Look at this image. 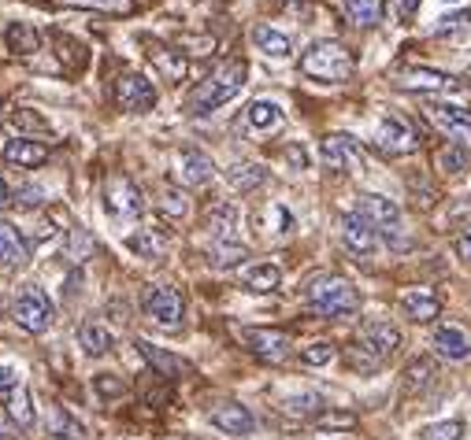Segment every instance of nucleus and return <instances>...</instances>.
<instances>
[{
  "instance_id": "f257e3e1",
  "label": "nucleus",
  "mask_w": 471,
  "mask_h": 440,
  "mask_svg": "<svg viewBox=\"0 0 471 440\" xmlns=\"http://www.w3.org/2000/svg\"><path fill=\"white\" fill-rule=\"evenodd\" d=\"M245 74H249L245 59H227V63H219V67H216L208 78H200L197 89L190 93V112H193V115H208V112L219 108V104L234 100V96L241 93V86H245Z\"/></svg>"
},
{
  "instance_id": "f03ea898",
  "label": "nucleus",
  "mask_w": 471,
  "mask_h": 440,
  "mask_svg": "<svg viewBox=\"0 0 471 440\" xmlns=\"http://www.w3.org/2000/svg\"><path fill=\"white\" fill-rule=\"evenodd\" d=\"M304 297H309L312 311L323 314V319H345V314L360 311V292L349 278L341 274H316L304 285Z\"/></svg>"
},
{
  "instance_id": "7ed1b4c3",
  "label": "nucleus",
  "mask_w": 471,
  "mask_h": 440,
  "mask_svg": "<svg viewBox=\"0 0 471 440\" xmlns=\"http://www.w3.org/2000/svg\"><path fill=\"white\" fill-rule=\"evenodd\" d=\"M353 52L338 45V41H316V45L301 56V71L316 81H349L353 78Z\"/></svg>"
},
{
  "instance_id": "20e7f679",
  "label": "nucleus",
  "mask_w": 471,
  "mask_h": 440,
  "mask_svg": "<svg viewBox=\"0 0 471 440\" xmlns=\"http://www.w3.org/2000/svg\"><path fill=\"white\" fill-rule=\"evenodd\" d=\"M12 319L27 333H45L52 326V319H56V307L45 297V289L23 285V289H19V297H15V304H12Z\"/></svg>"
},
{
  "instance_id": "39448f33",
  "label": "nucleus",
  "mask_w": 471,
  "mask_h": 440,
  "mask_svg": "<svg viewBox=\"0 0 471 440\" xmlns=\"http://www.w3.org/2000/svg\"><path fill=\"white\" fill-rule=\"evenodd\" d=\"M141 307L145 314L160 326V329H178L182 326V314H186V300H182V292L175 285H149L145 297H141Z\"/></svg>"
},
{
  "instance_id": "423d86ee",
  "label": "nucleus",
  "mask_w": 471,
  "mask_h": 440,
  "mask_svg": "<svg viewBox=\"0 0 471 440\" xmlns=\"http://www.w3.org/2000/svg\"><path fill=\"white\" fill-rule=\"evenodd\" d=\"M357 348L379 367L401 348V329L394 322H386V319H367L360 326V333H357Z\"/></svg>"
},
{
  "instance_id": "0eeeda50",
  "label": "nucleus",
  "mask_w": 471,
  "mask_h": 440,
  "mask_svg": "<svg viewBox=\"0 0 471 440\" xmlns=\"http://www.w3.org/2000/svg\"><path fill=\"white\" fill-rule=\"evenodd\" d=\"M105 212L112 219H137L145 212V197H141L137 181H130L127 174H108L105 181Z\"/></svg>"
},
{
  "instance_id": "6e6552de",
  "label": "nucleus",
  "mask_w": 471,
  "mask_h": 440,
  "mask_svg": "<svg viewBox=\"0 0 471 440\" xmlns=\"http://www.w3.org/2000/svg\"><path fill=\"white\" fill-rule=\"evenodd\" d=\"M375 149L382 156H408L420 149V134L412 122H404L401 115H386L375 130Z\"/></svg>"
},
{
  "instance_id": "1a4fd4ad",
  "label": "nucleus",
  "mask_w": 471,
  "mask_h": 440,
  "mask_svg": "<svg viewBox=\"0 0 471 440\" xmlns=\"http://www.w3.org/2000/svg\"><path fill=\"white\" fill-rule=\"evenodd\" d=\"M319 156L331 171H341V174L360 171L364 166V149H360V141L349 137V134H326L319 141Z\"/></svg>"
},
{
  "instance_id": "9d476101",
  "label": "nucleus",
  "mask_w": 471,
  "mask_h": 440,
  "mask_svg": "<svg viewBox=\"0 0 471 440\" xmlns=\"http://www.w3.org/2000/svg\"><path fill=\"white\" fill-rule=\"evenodd\" d=\"M241 341H245V348H249L260 363L279 367V363L290 359V337H286L282 329L256 326V329H245V333H241Z\"/></svg>"
},
{
  "instance_id": "9b49d317",
  "label": "nucleus",
  "mask_w": 471,
  "mask_h": 440,
  "mask_svg": "<svg viewBox=\"0 0 471 440\" xmlns=\"http://www.w3.org/2000/svg\"><path fill=\"white\" fill-rule=\"evenodd\" d=\"M357 212L375 226V234L390 237V241L401 237V207H397L394 200H386V197H379V193H364L360 204H357Z\"/></svg>"
},
{
  "instance_id": "f8f14e48",
  "label": "nucleus",
  "mask_w": 471,
  "mask_h": 440,
  "mask_svg": "<svg viewBox=\"0 0 471 440\" xmlns=\"http://www.w3.org/2000/svg\"><path fill=\"white\" fill-rule=\"evenodd\" d=\"M115 104H119L122 112H149L153 104H156L153 81L145 74H137V71H127L115 81Z\"/></svg>"
},
{
  "instance_id": "ddd939ff",
  "label": "nucleus",
  "mask_w": 471,
  "mask_h": 440,
  "mask_svg": "<svg viewBox=\"0 0 471 440\" xmlns=\"http://www.w3.org/2000/svg\"><path fill=\"white\" fill-rule=\"evenodd\" d=\"M427 119H431L442 134L457 137V141H467L471 137V112L460 108V104H427Z\"/></svg>"
},
{
  "instance_id": "4468645a",
  "label": "nucleus",
  "mask_w": 471,
  "mask_h": 440,
  "mask_svg": "<svg viewBox=\"0 0 471 440\" xmlns=\"http://www.w3.org/2000/svg\"><path fill=\"white\" fill-rule=\"evenodd\" d=\"M341 241H345V248H349L353 256H372L379 234L360 212H345L341 215Z\"/></svg>"
},
{
  "instance_id": "2eb2a0df",
  "label": "nucleus",
  "mask_w": 471,
  "mask_h": 440,
  "mask_svg": "<svg viewBox=\"0 0 471 440\" xmlns=\"http://www.w3.org/2000/svg\"><path fill=\"white\" fill-rule=\"evenodd\" d=\"M30 263V244L19 234V226L0 219V270H23Z\"/></svg>"
},
{
  "instance_id": "dca6fc26",
  "label": "nucleus",
  "mask_w": 471,
  "mask_h": 440,
  "mask_svg": "<svg viewBox=\"0 0 471 440\" xmlns=\"http://www.w3.org/2000/svg\"><path fill=\"white\" fill-rule=\"evenodd\" d=\"M397 81H401V89H416V93H453L460 86L457 78L431 71V67H404L397 74Z\"/></svg>"
},
{
  "instance_id": "f3484780",
  "label": "nucleus",
  "mask_w": 471,
  "mask_h": 440,
  "mask_svg": "<svg viewBox=\"0 0 471 440\" xmlns=\"http://www.w3.org/2000/svg\"><path fill=\"white\" fill-rule=\"evenodd\" d=\"M212 426L223 429V433H231V436H249L253 426H256V418L253 411L238 404V400H223L219 407H212Z\"/></svg>"
},
{
  "instance_id": "a211bd4d",
  "label": "nucleus",
  "mask_w": 471,
  "mask_h": 440,
  "mask_svg": "<svg viewBox=\"0 0 471 440\" xmlns=\"http://www.w3.org/2000/svg\"><path fill=\"white\" fill-rule=\"evenodd\" d=\"M137 351L145 355V363L153 367V374L160 377H168V382H175V377H186L193 367L182 359V355L168 351V348H160V344H149V341H137Z\"/></svg>"
},
{
  "instance_id": "6ab92c4d",
  "label": "nucleus",
  "mask_w": 471,
  "mask_h": 440,
  "mask_svg": "<svg viewBox=\"0 0 471 440\" xmlns=\"http://www.w3.org/2000/svg\"><path fill=\"white\" fill-rule=\"evenodd\" d=\"M435 348H438L442 359L460 363V359H467V355H471V337H467V329H464V326H457V322H442V326L435 329Z\"/></svg>"
},
{
  "instance_id": "aec40b11",
  "label": "nucleus",
  "mask_w": 471,
  "mask_h": 440,
  "mask_svg": "<svg viewBox=\"0 0 471 440\" xmlns=\"http://www.w3.org/2000/svg\"><path fill=\"white\" fill-rule=\"evenodd\" d=\"M175 174H178L182 185H204V181H212L216 163H212L208 156H204L200 149H182V152H178Z\"/></svg>"
},
{
  "instance_id": "412c9836",
  "label": "nucleus",
  "mask_w": 471,
  "mask_h": 440,
  "mask_svg": "<svg viewBox=\"0 0 471 440\" xmlns=\"http://www.w3.org/2000/svg\"><path fill=\"white\" fill-rule=\"evenodd\" d=\"M397 304H401V314H408L412 322H431L442 311V304H438V297L431 289H404Z\"/></svg>"
},
{
  "instance_id": "4be33fe9",
  "label": "nucleus",
  "mask_w": 471,
  "mask_h": 440,
  "mask_svg": "<svg viewBox=\"0 0 471 440\" xmlns=\"http://www.w3.org/2000/svg\"><path fill=\"white\" fill-rule=\"evenodd\" d=\"M49 159V149L41 141H30V137H12L4 144V163L8 166H37Z\"/></svg>"
},
{
  "instance_id": "5701e85b",
  "label": "nucleus",
  "mask_w": 471,
  "mask_h": 440,
  "mask_svg": "<svg viewBox=\"0 0 471 440\" xmlns=\"http://www.w3.org/2000/svg\"><path fill=\"white\" fill-rule=\"evenodd\" d=\"M163 248H168V234H163L160 226H141L137 234L130 237V251L141 259H160Z\"/></svg>"
},
{
  "instance_id": "b1692460",
  "label": "nucleus",
  "mask_w": 471,
  "mask_h": 440,
  "mask_svg": "<svg viewBox=\"0 0 471 440\" xmlns=\"http://www.w3.org/2000/svg\"><path fill=\"white\" fill-rule=\"evenodd\" d=\"M78 344L86 355H93V359H100V355H108L115 348V337L108 333V326H100V322H86L78 329Z\"/></svg>"
},
{
  "instance_id": "393cba45",
  "label": "nucleus",
  "mask_w": 471,
  "mask_h": 440,
  "mask_svg": "<svg viewBox=\"0 0 471 440\" xmlns=\"http://www.w3.org/2000/svg\"><path fill=\"white\" fill-rule=\"evenodd\" d=\"M241 282L253 292H275L282 285V270L275 263H253V266L241 270Z\"/></svg>"
},
{
  "instance_id": "a878e982",
  "label": "nucleus",
  "mask_w": 471,
  "mask_h": 440,
  "mask_svg": "<svg viewBox=\"0 0 471 440\" xmlns=\"http://www.w3.org/2000/svg\"><path fill=\"white\" fill-rule=\"evenodd\" d=\"M253 45H256L263 56H275V59H282V56H290V52H294L290 37H286L282 30H275V27H268V23L253 27Z\"/></svg>"
},
{
  "instance_id": "bb28decb",
  "label": "nucleus",
  "mask_w": 471,
  "mask_h": 440,
  "mask_svg": "<svg viewBox=\"0 0 471 440\" xmlns=\"http://www.w3.org/2000/svg\"><path fill=\"white\" fill-rule=\"evenodd\" d=\"M149 59L156 63V71L168 74L171 81H182V78H186V56H182V49L156 45V49H149Z\"/></svg>"
},
{
  "instance_id": "cd10ccee",
  "label": "nucleus",
  "mask_w": 471,
  "mask_h": 440,
  "mask_svg": "<svg viewBox=\"0 0 471 440\" xmlns=\"http://www.w3.org/2000/svg\"><path fill=\"white\" fill-rule=\"evenodd\" d=\"M341 12L349 15L353 27H379L382 19V0H341Z\"/></svg>"
},
{
  "instance_id": "c85d7f7f",
  "label": "nucleus",
  "mask_w": 471,
  "mask_h": 440,
  "mask_svg": "<svg viewBox=\"0 0 471 440\" xmlns=\"http://www.w3.org/2000/svg\"><path fill=\"white\" fill-rule=\"evenodd\" d=\"M4 41H8L12 52H23V56H30V52L41 49V34L30 23H8L4 27Z\"/></svg>"
},
{
  "instance_id": "c756f323",
  "label": "nucleus",
  "mask_w": 471,
  "mask_h": 440,
  "mask_svg": "<svg viewBox=\"0 0 471 440\" xmlns=\"http://www.w3.org/2000/svg\"><path fill=\"white\" fill-rule=\"evenodd\" d=\"M8 418L19 429H30L34 426V400H30V389L19 385L8 392Z\"/></svg>"
},
{
  "instance_id": "7c9ffc66",
  "label": "nucleus",
  "mask_w": 471,
  "mask_h": 440,
  "mask_svg": "<svg viewBox=\"0 0 471 440\" xmlns=\"http://www.w3.org/2000/svg\"><path fill=\"white\" fill-rule=\"evenodd\" d=\"M52 4L86 8V12H100V15H134L137 0H52Z\"/></svg>"
},
{
  "instance_id": "2f4dec72",
  "label": "nucleus",
  "mask_w": 471,
  "mask_h": 440,
  "mask_svg": "<svg viewBox=\"0 0 471 440\" xmlns=\"http://www.w3.org/2000/svg\"><path fill=\"white\" fill-rule=\"evenodd\" d=\"M234 226H238V207L234 204H216L208 212V229L216 241H234Z\"/></svg>"
},
{
  "instance_id": "473e14b6",
  "label": "nucleus",
  "mask_w": 471,
  "mask_h": 440,
  "mask_svg": "<svg viewBox=\"0 0 471 440\" xmlns=\"http://www.w3.org/2000/svg\"><path fill=\"white\" fill-rule=\"evenodd\" d=\"M245 119H249V126H256V130H271V126L282 122V112L275 100H253L249 108H245Z\"/></svg>"
},
{
  "instance_id": "72a5a7b5",
  "label": "nucleus",
  "mask_w": 471,
  "mask_h": 440,
  "mask_svg": "<svg viewBox=\"0 0 471 440\" xmlns=\"http://www.w3.org/2000/svg\"><path fill=\"white\" fill-rule=\"evenodd\" d=\"M227 178H231V185H234V189H241V193H249V189L263 185L268 171H263V166H256V163H234L231 171H227Z\"/></svg>"
},
{
  "instance_id": "f704fd0d",
  "label": "nucleus",
  "mask_w": 471,
  "mask_h": 440,
  "mask_svg": "<svg viewBox=\"0 0 471 440\" xmlns=\"http://www.w3.org/2000/svg\"><path fill=\"white\" fill-rule=\"evenodd\" d=\"M435 382V363L431 359H412L404 367V392H423Z\"/></svg>"
},
{
  "instance_id": "c9c22d12",
  "label": "nucleus",
  "mask_w": 471,
  "mask_h": 440,
  "mask_svg": "<svg viewBox=\"0 0 471 440\" xmlns=\"http://www.w3.org/2000/svg\"><path fill=\"white\" fill-rule=\"evenodd\" d=\"M45 426L52 436H67V440H78V436H86V429H82V422H75V418L64 411V407H52L49 418H45Z\"/></svg>"
},
{
  "instance_id": "e433bc0d",
  "label": "nucleus",
  "mask_w": 471,
  "mask_h": 440,
  "mask_svg": "<svg viewBox=\"0 0 471 440\" xmlns=\"http://www.w3.org/2000/svg\"><path fill=\"white\" fill-rule=\"evenodd\" d=\"M286 414H294V418H309V422H316V414H323V396L316 392H304V396H294V400H286L282 404Z\"/></svg>"
},
{
  "instance_id": "4c0bfd02",
  "label": "nucleus",
  "mask_w": 471,
  "mask_h": 440,
  "mask_svg": "<svg viewBox=\"0 0 471 440\" xmlns=\"http://www.w3.org/2000/svg\"><path fill=\"white\" fill-rule=\"evenodd\" d=\"M435 166L442 174H460L467 166V149L464 144H445V149L435 152Z\"/></svg>"
},
{
  "instance_id": "58836bf2",
  "label": "nucleus",
  "mask_w": 471,
  "mask_h": 440,
  "mask_svg": "<svg viewBox=\"0 0 471 440\" xmlns=\"http://www.w3.org/2000/svg\"><path fill=\"white\" fill-rule=\"evenodd\" d=\"M245 244H238V241H216L212 244V263L216 266H238V263H245Z\"/></svg>"
},
{
  "instance_id": "ea45409f",
  "label": "nucleus",
  "mask_w": 471,
  "mask_h": 440,
  "mask_svg": "<svg viewBox=\"0 0 471 440\" xmlns=\"http://www.w3.org/2000/svg\"><path fill=\"white\" fill-rule=\"evenodd\" d=\"M160 212L168 215V219H186L190 212V200L182 189H163V197H160Z\"/></svg>"
},
{
  "instance_id": "a19ab883",
  "label": "nucleus",
  "mask_w": 471,
  "mask_h": 440,
  "mask_svg": "<svg viewBox=\"0 0 471 440\" xmlns=\"http://www.w3.org/2000/svg\"><path fill=\"white\" fill-rule=\"evenodd\" d=\"M90 251H93V237L86 234V229H71L67 234V259L82 263V259H90Z\"/></svg>"
},
{
  "instance_id": "79ce46f5",
  "label": "nucleus",
  "mask_w": 471,
  "mask_h": 440,
  "mask_svg": "<svg viewBox=\"0 0 471 440\" xmlns=\"http://www.w3.org/2000/svg\"><path fill=\"white\" fill-rule=\"evenodd\" d=\"M460 436H464L460 418H445V422H435L423 429V440H460Z\"/></svg>"
},
{
  "instance_id": "37998d69",
  "label": "nucleus",
  "mask_w": 471,
  "mask_h": 440,
  "mask_svg": "<svg viewBox=\"0 0 471 440\" xmlns=\"http://www.w3.org/2000/svg\"><path fill=\"white\" fill-rule=\"evenodd\" d=\"M312 426H319V429H353L357 414L353 411H323V414H316Z\"/></svg>"
},
{
  "instance_id": "c03bdc74",
  "label": "nucleus",
  "mask_w": 471,
  "mask_h": 440,
  "mask_svg": "<svg viewBox=\"0 0 471 440\" xmlns=\"http://www.w3.org/2000/svg\"><path fill=\"white\" fill-rule=\"evenodd\" d=\"M334 359V344L331 341H312L309 348L301 351V363L304 367H323V363H331Z\"/></svg>"
},
{
  "instance_id": "a18cd8bd",
  "label": "nucleus",
  "mask_w": 471,
  "mask_h": 440,
  "mask_svg": "<svg viewBox=\"0 0 471 440\" xmlns=\"http://www.w3.org/2000/svg\"><path fill=\"white\" fill-rule=\"evenodd\" d=\"M12 122L19 126V130H34V134H45V130H49V122H45V119H37L34 112H15Z\"/></svg>"
},
{
  "instance_id": "49530a36",
  "label": "nucleus",
  "mask_w": 471,
  "mask_h": 440,
  "mask_svg": "<svg viewBox=\"0 0 471 440\" xmlns=\"http://www.w3.org/2000/svg\"><path fill=\"white\" fill-rule=\"evenodd\" d=\"M93 389H97L100 396H122V392H127V385H122V382H115V377H105V374H97Z\"/></svg>"
},
{
  "instance_id": "de8ad7c7",
  "label": "nucleus",
  "mask_w": 471,
  "mask_h": 440,
  "mask_svg": "<svg viewBox=\"0 0 471 440\" xmlns=\"http://www.w3.org/2000/svg\"><path fill=\"white\" fill-rule=\"evenodd\" d=\"M19 200H23V204H41V200H49V189H41V185H23V189H19Z\"/></svg>"
},
{
  "instance_id": "09e8293b",
  "label": "nucleus",
  "mask_w": 471,
  "mask_h": 440,
  "mask_svg": "<svg viewBox=\"0 0 471 440\" xmlns=\"http://www.w3.org/2000/svg\"><path fill=\"white\" fill-rule=\"evenodd\" d=\"M23 382H19V370L12 367V363H0V389L4 392H12V389H19Z\"/></svg>"
},
{
  "instance_id": "8fccbe9b",
  "label": "nucleus",
  "mask_w": 471,
  "mask_h": 440,
  "mask_svg": "<svg viewBox=\"0 0 471 440\" xmlns=\"http://www.w3.org/2000/svg\"><path fill=\"white\" fill-rule=\"evenodd\" d=\"M390 8H394V15L404 23V19H412L420 12V0H390Z\"/></svg>"
},
{
  "instance_id": "3c124183",
  "label": "nucleus",
  "mask_w": 471,
  "mask_h": 440,
  "mask_svg": "<svg viewBox=\"0 0 471 440\" xmlns=\"http://www.w3.org/2000/svg\"><path fill=\"white\" fill-rule=\"evenodd\" d=\"M457 256H460V263L471 266V234H464V237L457 241Z\"/></svg>"
},
{
  "instance_id": "603ef678",
  "label": "nucleus",
  "mask_w": 471,
  "mask_h": 440,
  "mask_svg": "<svg viewBox=\"0 0 471 440\" xmlns=\"http://www.w3.org/2000/svg\"><path fill=\"white\" fill-rule=\"evenodd\" d=\"M286 156H290V159H294L297 166H304V152H301V149H290V152H286Z\"/></svg>"
},
{
  "instance_id": "864d4df0",
  "label": "nucleus",
  "mask_w": 471,
  "mask_h": 440,
  "mask_svg": "<svg viewBox=\"0 0 471 440\" xmlns=\"http://www.w3.org/2000/svg\"><path fill=\"white\" fill-rule=\"evenodd\" d=\"M8 200H12V197H8V185H4V181H0V207H4Z\"/></svg>"
},
{
  "instance_id": "5fc2aeb1",
  "label": "nucleus",
  "mask_w": 471,
  "mask_h": 440,
  "mask_svg": "<svg viewBox=\"0 0 471 440\" xmlns=\"http://www.w3.org/2000/svg\"><path fill=\"white\" fill-rule=\"evenodd\" d=\"M0 440H15V433H12L4 422H0Z\"/></svg>"
},
{
  "instance_id": "6e6d98bb",
  "label": "nucleus",
  "mask_w": 471,
  "mask_h": 440,
  "mask_svg": "<svg viewBox=\"0 0 471 440\" xmlns=\"http://www.w3.org/2000/svg\"><path fill=\"white\" fill-rule=\"evenodd\" d=\"M464 78H467V86H471V67H467V74H464Z\"/></svg>"
}]
</instances>
